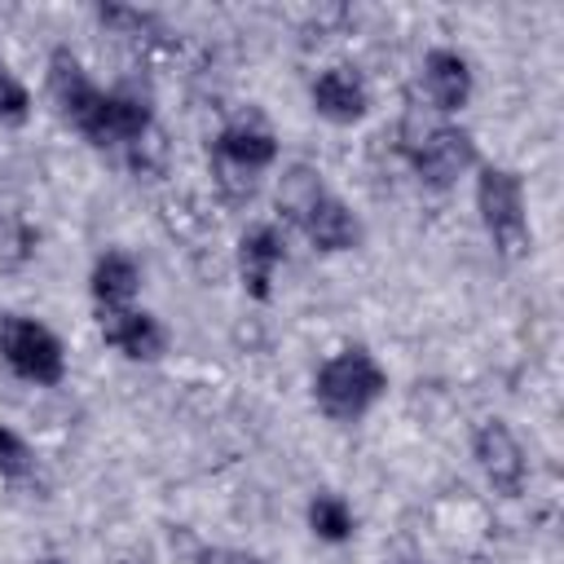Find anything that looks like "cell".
Listing matches in <instances>:
<instances>
[{
    "instance_id": "5b68a950",
    "label": "cell",
    "mask_w": 564,
    "mask_h": 564,
    "mask_svg": "<svg viewBox=\"0 0 564 564\" xmlns=\"http://www.w3.org/2000/svg\"><path fill=\"white\" fill-rule=\"evenodd\" d=\"M0 361L31 388H57L70 370L62 335L31 313H0Z\"/></svg>"
},
{
    "instance_id": "ac0fdd59",
    "label": "cell",
    "mask_w": 564,
    "mask_h": 564,
    "mask_svg": "<svg viewBox=\"0 0 564 564\" xmlns=\"http://www.w3.org/2000/svg\"><path fill=\"white\" fill-rule=\"evenodd\" d=\"M35 256H40V229L22 212L0 207V273H22Z\"/></svg>"
},
{
    "instance_id": "9a60e30c",
    "label": "cell",
    "mask_w": 564,
    "mask_h": 564,
    "mask_svg": "<svg viewBox=\"0 0 564 564\" xmlns=\"http://www.w3.org/2000/svg\"><path fill=\"white\" fill-rule=\"evenodd\" d=\"M326 194H330V185H326L322 167L295 159V163H282V172L273 181V212H278V220H286L291 229H300Z\"/></svg>"
},
{
    "instance_id": "30bf717a",
    "label": "cell",
    "mask_w": 564,
    "mask_h": 564,
    "mask_svg": "<svg viewBox=\"0 0 564 564\" xmlns=\"http://www.w3.org/2000/svg\"><path fill=\"white\" fill-rule=\"evenodd\" d=\"M286 264V234L278 229V220H256L238 234L234 242V269H238V286L247 300L269 304L273 300V278Z\"/></svg>"
},
{
    "instance_id": "7a4b0ae2",
    "label": "cell",
    "mask_w": 564,
    "mask_h": 564,
    "mask_svg": "<svg viewBox=\"0 0 564 564\" xmlns=\"http://www.w3.org/2000/svg\"><path fill=\"white\" fill-rule=\"evenodd\" d=\"M308 392L322 419L352 427L388 397V366L366 344H339L317 361Z\"/></svg>"
},
{
    "instance_id": "7402d4cb",
    "label": "cell",
    "mask_w": 564,
    "mask_h": 564,
    "mask_svg": "<svg viewBox=\"0 0 564 564\" xmlns=\"http://www.w3.org/2000/svg\"><path fill=\"white\" fill-rule=\"evenodd\" d=\"M194 564H264V560L251 551H238V546H198Z\"/></svg>"
},
{
    "instance_id": "ba28073f",
    "label": "cell",
    "mask_w": 564,
    "mask_h": 564,
    "mask_svg": "<svg viewBox=\"0 0 564 564\" xmlns=\"http://www.w3.org/2000/svg\"><path fill=\"white\" fill-rule=\"evenodd\" d=\"M471 463L498 498H520L529 485V454L507 419H480L471 427Z\"/></svg>"
},
{
    "instance_id": "3957f363",
    "label": "cell",
    "mask_w": 564,
    "mask_h": 564,
    "mask_svg": "<svg viewBox=\"0 0 564 564\" xmlns=\"http://www.w3.org/2000/svg\"><path fill=\"white\" fill-rule=\"evenodd\" d=\"M278 154H282V145H278V137L264 119H256V115L229 119L212 137V150H207L216 194L229 207H247L260 194V181L278 167Z\"/></svg>"
},
{
    "instance_id": "ffe728a7",
    "label": "cell",
    "mask_w": 564,
    "mask_h": 564,
    "mask_svg": "<svg viewBox=\"0 0 564 564\" xmlns=\"http://www.w3.org/2000/svg\"><path fill=\"white\" fill-rule=\"evenodd\" d=\"M35 467H40V458H35L31 441L18 427L0 423V480L4 485H22V480L35 476Z\"/></svg>"
},
{
    "instance_id": "e0dca14e",
    "label": "cell",
    "mask_w": 564,
    "mask_h": 564,
    "mask_svg": "<svg viewBox=\"0 0 564 564\" xmlns=\"http://www.w3.org/2000/svg\"><path fill=\"white\" fill-rule=\"evenodd\" d=\"M97 22L110 26L115 35L154 48V44H172V31L163 26V18L154 9H137V4H97Z\"/></svg>"
},
{
    "instance_id": "8fae6325",
    "label": "cell",
    "mask_w": 564,
    "mask_h": 564,
    "mask_svg": "<svg viewBox=\"0 0 564 564\" xmlns=\"http://www.w3.org/2000/svg\"><path fill=\"white\" fill-rule=\"evenodd\" d=\"M44 97L57 110V119L70 123V128H79L93 115V106L101 97V84L88 75V66L79 62V53L70 44H53L48 48V62H44Z\"/></svg>"
},
{
    "instance_id": "9c48e42d",
    "label": "cell",
    "mask_w": 564,
    "mask_h": 564,
    "mask_svg": "<svg viewBox=\"0 0 564 564\" xmlns=\"http://www.w3.org/2000/svg\"><path fill=\"white\" fill-rule=\"evenodd\" d=\"M97 335L106 348H115L123 361H137V366H154L172 348V330L163 326V317L141 304L97 308Z\"/></svg>"
},
{
    "instance_id": "6da1fadb",
    "label": "cell",
    "mask_w": 564,
    "mask_h": 564,
    "mask_svg": "<svg viewBox=\"0 0 564 564\" xmlns=\"http://www.w3.org/2000/svg\"><path fill=\"white\" fill-rule=\"evenodd\" d=\"M397 150L410 163L414 181L436 194L454 189L458 181H467L480 167L476 137L458 119H441L427 106H419L414 97L405 101V110L397 119Z\"/></svg>"
},
{
    "instance_id": "52a82bcc",
    "label": "cell",
    "mask_w": 564,
    "mask_h": 564,
    "mask_svg": "<svg viewBox=\"0 0 564 564\" xmlns=\"http://www.w3.org/2000/svg\"><path fill=\"white\" fill-rule=\"evenodd\" d=\"M476 97V66L454 44H432L419 62V106L441 119H458Z\"/></svg>"
},
{
    "instance_id": "7c38bea8",
    "label": "cell",
    "mask_w": 564,
    "mask_h": 564,
    "mask_svg": "<svg viewBox=\"0 0 564 564\" xmlns=\"http://www.w3.org/2000/svg\"><path fill=\"white\" fill-rule=\"evenodd\" d=\"M308 106L335 128H352L370 115V84L352 62H330L308 79Z\"/></svg>"
},
{
    "instance_id": "44dd1931",
    "label": "cell",
    "mask_w": 564,
    "mask_h": 564,
    "mask_svg": "<svg viewBox=\"0 0 564 564\" xmlns=\"http://www.w3.org/2000/svg\"><path fill=\"white\" fill-rule=\"evenodd\" d=\"M35 110V97L26 88L22 75H13L9 66H0V128H26Z\"/></svg>"
},
{
    "instance_id": "603a6c76",
    "label": "cell",
    "mask_w": 564,
    "mask_h": 564,
    "mask_svg": "<svg viewBox=\"0 0 564 564\" xmlns=\"http://www.w3.org/2000/svg\"><path fill=\"white\" fill-rule=\"evenodd\" d=\"M35 564H70V560H62V555H40Z\"/></svg>"
},
{
    "instance_id": "d6986e66",
    "label": "cell",
    "mask_w": 564,
    "mask_h": 564,
    "mask_svg": "<svg viewBox=\"0 0 564 564\" xmlns=\"http://www.w3.org/2000/svg\"><path fill=\"white\" fill-rule=\"evenodd\" d=\"M123 163H128V172H132L137 181H159V176H167V163H172V145H167L163 128L154 123L145 137H137V141L123 150Z\"/></svg>"
},
{
    "instance_id": "5bb4252c",
    "label": "cell",
    "mask_w": 564,
    "mask_h": 564,
    "mask_svg": "<svg viewBox=\"0 0 564 564\" xmlns=\"http://www.w3.org/2000/svg\"><path fill=\"white\" fill-rule=\"evenodd\" d=\"M141 282H145V269L132 251L123 247H106L93 269H88V295L97 308H123V304H137L141 295Z\"/></svg>"
},
{
    "instance_id": "4fadbf2b",
    "label": "cell",
    "mask_w": 564,
    "mask_h": 564,
    "mask_svg": "<svg viewBox=\"0 0 564 564\" xmlns=\"http://www.w3.org/2000/svg\"><path fill=\"white\" fill-rule=\"evenodd\" d=\"M300 234H304V242H308L317 256H344V251H357V247L366 242L361 216H357L339 194H326V198L313 207V216L300 225Z\"/></svg>"
},
{
    "instance_id": "2e32d148",
    "label": "cell",
    "mask_w": 564,
    "mask_h": 564,
    "mask_svg": "<svg viewBox=\"0 0 564 564\" xmlns=\"http://www.w3.org/2000/svg\"><path fill=\"white\" fill-rule=\"evenodd\" d=\"M304 524H308V533H313L317 542H326V546H344V542L357 538V511H352V502H348L344 494H335V489H317V494L304 502Z\"/></svg>"
},
{
    "instance_id": "277c9868",
    "label": "cell",
    "mask_w": 564,
    "mask_h": 564,
    "mask_svg": "<svg viewBox=\"0 0 564 564\" xmlns=\"http://www.w3.org/2000/svg\"><path fill=\"white\" fill-rule=\"evenodd\" d=\"M471 203H476V220H480L494 256L516 264L533 251L529 194H524V176L516 167L480 159V167L471 172Z\"/></svg>"
},
{
    "instance_id": "8992f818",
    "label": "cell",
    "mask_w": 564,
    "mask_h": 564,
    "mask_svg": "<svg viewBox=\"0 0 564 564\" xmlns=\"http://www.w3.org/2000/svg\"><path fill=\"white\" fill-rule=\"evenodd\" d=\"M154 101L150 93L132 88V84H115V88H101L93 115L75 128L93 150H128L137 137H145L154 128Z\"/></svg>"
}]
</instances>
